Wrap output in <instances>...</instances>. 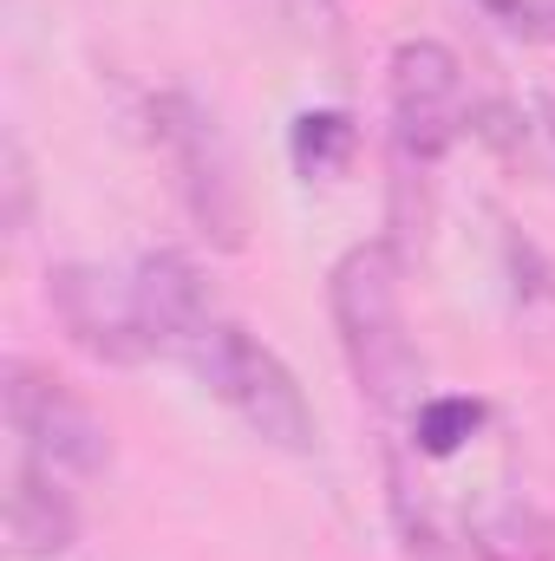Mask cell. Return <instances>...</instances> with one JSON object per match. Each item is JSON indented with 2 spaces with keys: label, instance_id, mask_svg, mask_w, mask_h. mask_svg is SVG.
I'll list each match as a JSON object with an SVG mask.
<instances>
[{
  "label": "cell",
  "instance_id": "6da1fadb",
  "mask_svg": "<svg viewBox=\"0 0 555 561\" xmlns=\"http://www.w3.org/2000/svg\"><path fill=\"white\" fill-rule=\"evenodd\" d=\"M327 313H333V333H340L360 399L380 419H399L406 405H418L424 359H418L412 320H406V268H399L393 242H360L333 262Z\"/></svg>",
  "mask_w": 555,
  "mask_h": 561
},
{
  "label": "cell",
  "instance_id": "7a4b0ae2",
  "mask_svg": "<svg viewBox=\"0 0 555 561\" xmlns=\"http://www.w3.org/2000/svg\"><path fill=\"white\" fill-rule=\"evenodd\" d=\"M150 138L177 176V196H183V216L196 222V236L209 249L236 255L249 242V196H242L236 144L223 131V118L196 92H157L150 99Z\"/></svg>",
  "mask_w": 555,
  "mask_h": 561
},
{
  "label": "cell",
  "instance_id": "3957f363",
  "mask_svg": "<svg viewBox=\"0 0 555 561\" xmlns=\"http://www.w3.org/2000/svg\"><path fill=\"white\" fill-rule=\"evenodd\" d=\"M190 373L249 424L262 444H275L287 457H307V450L320 444V424H314V405H307L301 379L287 373V359H281L275 346L256 340L249 327L223 320V327L209 333V346L190 359Z\"/></svg>",
  "mask_w": 555,
  "mask_h": 561
},
{
  "label": "cell",
  "instance_id": "277c9868",
  "mask_svg": "<svg viewBox=\"0 0 555 561\" xmlns=\"http://www.w3.org/2000/svg\"><path fill=\"white\" fill-rule=\"evenodd\" d=\"M0 405L7 424L20 437L26 457L53 463L59 477H105L112 470V424L92 412V399L79 386H66L53 366L26 359V353H7L0 359Z\"/></svg>",
  "mask_w": 555,
  "mask_h": 561
},
{
  "label": "cell",
  "instance_id": "5b68a950",
  "mask_svg": "<svg viewBox=\"0 0 555 561\" xmlns=\"http://www.w3.org/2000/svg\"><path fill=\"white\" fill-rule=\"evenodd\" d=\"M386 131H393V163L406 170H438L457 138L471 131V85L464 59L444 39H399L386 59Z\"/></svg>",
  "mask_w": 555,
  "mask_h": 561
},
{
  "label": "cell",
  "instance_id": "8992f818",
  "mask_svg": "<svg viewBox=\"0 0 555 561\" xmlns=\"http://www.w3.org/2000/svg\"><path fill=\"white\" fill-rule=\"evenodd\" d=\"M46 307L66 327V340L79 353H92L99 366H144L157 353L138 320L132 275H112L99 262H53L46 268Z\"/></svg>",
  "mask_w": 555,
  "mask_h": 561
},
{
  "label": "cell",
  "instance_id": "52a82bcc",
  "mask_svg": "<svg viewBox=\"0 0 555 561\" xmlns=\"http://www.w3.org/2000/svg\"><path fill=\"white\" fill-rule=\"evenodd\" d=\"M132 294H138V320H144V333H150V346L170 353V359H183V366L223 327L216 300H209V280H203V268L183 249H144L138 262H132Z\"/></svg>",
  "mask_w": 555,
  "mask_h": 561
},
{
  "label": "cell",
  "instance_id": "ba28073f",
  "mask_svg": "<svg viewBox=\"0 0 555 561\" xmlns=\"http://www.w3.org/2000/svg\"><path fill=\"white\" fill-rule=\"evenodd\" d=\"M72 542H79V503H72L66 477L20 450V463L7 477V549L20 561H59Z\"/></svg>",
  "mask_w": 555,
  "mask_h": 561
},
{
  "label": "cell",
  "instance_id": "9c48e42d",
  "mask_svg": "<svg viewBox=\"0 0 555 561\" xmlns=\"http://www.w3.org/2000/svg\"><path fill=\"white\" fill-rule=\"evenodd\" d=\"M287 157H294V170H301L307 183L347 176L353 157H360V125H353V112H340V105L301 112V118L287 125Z\"/></svg>",
  "mask_w": 555,
  "mask_h": 561
},
{
  "label": "cell",
  "instance_id": "30bf717a",
  "mask_svg": "<svg viewBox=\"0 0 555 561\" xmlns=\"http://www.w3.org/2000/svg\"><path fill=\"white\" fill-rule=\"evenodd\" d=\"M477 556L484 561H555V523L536 503H497L477 516Z\"/></svg>",
  "mask_w": 555,
  "mask_h": 561
},
{
  "label": "cell",
  "instance_id": "8fae6325",
  "mask_svg": "<svg viewBox=\"0 0 555 561\" xmlns=\"http://www.w3.org/2000/svg\"><path fill=\"white\" fill-rule=\"evenodd\" d=\"M477 431H484V399H464V392L418 399V412H412L418 457H451V450H464Z\"/></svg>",
  "mask_w": 555,
  "mask_h": 561
},
{
  "label": "cell",
  "instance_id": "7c38bea8",
  "mask_svg": "<svg viewBox=\"0 0 555 561\" xmlns=\"http://www.w3.org/2000/svg\"><path fill=\"white\" fill-rule=\"evenodd\" d=\"M7 229L20 236L26 229V209H33V163H26V144H20V131H7Z\"/></svg>",
  "mask_w": 555,
  "mask_h": 561
},
{
  "label": "cell",
  "instance_id": "4fadbf2b",
  "mask_svg": "<svg viewBox=\"0 0 555 561\" xmlns=\"http://www.w3.org/2000/svg\"><path fill=\"white\" fill-rule=\"evenodd\" d=\"M530 138L543 150V163L555 170V92H536L530 99Z\"/></svg>",
  "mask_w": 555,
  "mask_h": 561
},
{
  "label": "cell",
  "instance_id": "5bb4252c",
  "mask_svg": "<svg viewBox=\"0 0 555 561\" xmlns=\"http://www.w3.org/2000/svg\"><path fill=\"white\" fill-rule=\"evenodd\" d=\"M484 13H497L503 26H530V20H536V7H530V0H484Z\"/></svg>",
  "mask_w": 555,
  "mask_h": 561
}]
</instances>
